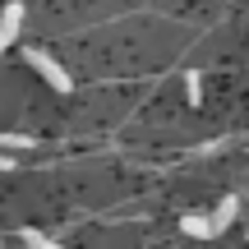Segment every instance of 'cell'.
<instances>
[{"label": "cell", "instance_id": "cell-1", "mask_svg": "<svg viewBox=\"0 0 249 249\" xmlns=\"http://www.w3.org/2000/svg\"><path fill=\"white\" fill-rule=\"evenodd\" d=\"M23 55H28V65H33V70H37V74H42V79H46V83H51V88H55V92H70V88H74V79H70V70H65V65H60V60H55V55H46V51H42V46H28V51H23Z\"/></svg>", "mask_w": 249, "mask_h": 249}, {"label": "cell", "instance_id": "cell-2", "mask_svg": "<svg viewBox=\"0 0 249 249\" xmlns=\"http://www.w3.org/2000/svg\"><path fill=\"white\" fill-rule=\"evenodd\" d=\"M18 28H23V5H18V0H9V5L0 9V55H5L9 46H14Z\"/></svg>", "mask_w": 249, "mask_h": 249}, {"label": "cell", "instance_id": "cell-3", "mask_svg": "<svg viewBox=\"0 0 249 249\" xmlns=\"http://www.w3.org/2000/svg\"><path fill=\"white\" fill-rule=\"evenodd\" d=\"M235 217H240V198L231 194V198H222V203H217V213H213V235H222Z\"/></svg>", "mask_w": 249, "mask_h": 249}, {"label": "cell", "instance_id": "cell-4", "mask_svg": "<svg viewBox=\"0 0 249 249\" xmlns=\"http://www.w3.org/2000/svg\"><path fill=\"white\" fill-rule=\"evenodd\" d=\"M180 231H185V235H194V240H213V217L189 213V217H180Z\"/></svg>", "mask_w": 249, "mask_h": 249}, {"label": "cell", "instance_id": "cell-5", "mask_svg": "<svg viewBox=\"0 0 249 249\" xmlns=\"http://www.w3.org/2000/svg\"><path fill=\"white\" fill-rule=\"evenodd\" d=\"M18 240H23L28 249H55V245H60V240H51L46 231H37V226H23V231H18Z\"/></svg>", "mask_w": 249, "mask_h": 249}, {"label": "cell", "instance_id": "cell-6", "mask_svg": "<svg viewBox=\"0 0 249 249\" xmlns=\"http://www.w3.org/2000/svg\"><path fill=\"white\" fill-rule=\"evenodd\" d=\"M33 134H0V148H5V152H23V148H33Z\"/></svg>", "mask_w": 249, "mask_h": 249}, {"label": "cell", "instance_id": "cell-7", "mask_svg": "<svg viewBox=\"0 0 249 249\" xmlns=\"http://www.w3.org/2000/svg\"><path fill=\"white\" fill-rule=\"evenodd\" d=\"M185 88H189V92H185L189 107H198V102H203V79H198V70H189V74H185Z\"/></svg>", "mask_w": 249, "mask_h": 249}, {"label": "cell", "instance_id": "cell-8", "mask_svg": "<svg viewBox=\"0 0 249 249\" xmlns=\"http://www.w3.org/2000/svg\"><path fill=\"white\" fill-rule=\"evenodd\" d=\"M0 245H5V240H0Z\"/></svg>", "mask_w": 249, "mask_h": 249}]
</instances>
